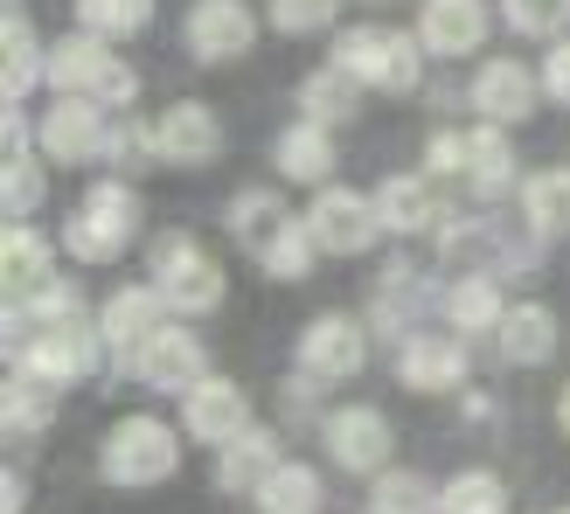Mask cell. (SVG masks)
<instances>
[{
    "instance_id": "cell-10",
    "label": "cell",
    "mask_w": 570,
    "mask_h": 514,
    "mask_svg": "<svg viewBox=\"0 0 570 514\" xmlns=\"http://www.w3.org/2000/svg\"><path fill=\"white\" fill-rule=\"evenodd\" d=\"M181 424H188V438H203V445H237L244 432H250V404H244V389L237 383H195L188 396H181Z\"/></svg>"
},
{
    "instance_id": "cell-19",
    "label": "cell",
    "mask_w": 570,
    "mask_h": 514,
    "mask_svg": "<svg viewBox=\"0 0 570 514\" xmlns=\"http://www.w3.org/2000/svg\"><path fill=\"white\" fill-rule=\"evenodd\" d=\"M494 340H501V355L515 362V368H535V362L557 355V313L550 306H508Z\"/></svg>"
},
{
    "instance_id": "cell-11",
    "label": "cell",
    "mask_w": 570,
    "mask_h": 514,
    "mask_svg": "<svg viewBox=\"0 0 570 514\" xmlns=\"http://www.w3.org/2000/svg\"><path fill=\"white\" fill-rule=\"evenodd\" d=\"M327 452L348 473H390V417L368 411V404H348L327 417Z\"/></svg>"
},
{
    "instance_id": "cell-31",
    "label": "cell",
    "mask_w": 570,
    "mask_h": 514,
    "mask_svg": "<svg viewBox=\"0 0 570 514\" xmlns=\"http://www.w3.org/2000/svg\"><path fill=\"white\" fill-rule=\"evenodd\" d=\"M466 175L480 181V195H501L508 181H515V147H508V132H501V126H480V132H473V160H466Z\"/></svg>"
},
{
    "instance_id": "cell-8",
    "label": "cell",
    "mask_w": 570,
    "mask_h": 514,
    "mask_svg": "<svg viewBox=\"0 0 570 514\" xmlns=\"http://www.w3.org/2000/svg\"><path fill=\"white\" fill-rule=\"evenodd\" d=\"M362 362H368V334L348 320V313H321V320H306V334H299V368H306V376L348 383Z\"/></svg>"
},
{
    "instance_id": "cell-27",
    "label": "cell",
    "mask_w": 570,
    "mask_h": 514,
    "mask_svg": "<svg viewBox=\"0 0 570 514\" xmlns=\"http://www.w3.org/2000/svg\"><path fill=\"white\" fill-rule=\"evenodd\" d=\"M445 313H452V327H466V334H480V327H501V285H494V271H466L460 285L445 293Z\"/></svg>"
},
{
    "instance_id": "cell-20",
    "label": "cell",
    "mask_w": 570,
    "mask_h": 514,
    "mask_svg": "<svg viewBox=\"0 0 570 514\" xmlns=\"http://www.w3.org/2000/svg\"><path fill=\"white\" fill-rule=\"evenodd\" d=\"M272 160H278V175H285V181H327V175H334V139H327V126L299 119L293 132H278Z\"/></svg>"
},
{
    "instance_id": "cell-12",
    "label": "cell",
    "mask_w": 570,
    "mask_h": 514,
    "mask_svg": "<svg viewBox=\"0 0 570 514\" xmlns=\"http://www.w3.org/2000/svg\"><path fill=\"white\" fill-rule=\"evenodd\" d=\"M139 383L147 389H167V396H188L195 383H209L203 376V340H195L188 327H160L147 348H139Z\"/></svg>"
},
{
    "instance_id": "cell-44",
    "label": "cell",
    "mask_w": 570,
    "mask_h": 514,
    "mask_svg": "<svg viewBox=\"0 0 570 514\" xmlns=\"http://www.w3.org/2000/svg\"><path fill=\"white\" fill-rule=\"evenodd\" d=\"M557 417H563V432H570V383H563V404H557Z\"/></svg>"
},
{
    "instance_id": "cell-13",
    "label": "cell",
    "mask_w": 570,
    "mask_h": 514,
    "mask_svg": "<svg viewBox=\"0 0 570 514\" xmlns=\"http://www.w3.org/2000/svg\"><path fill=\"white\" fill-rule=\"evenodd\" d=\"M250 36H258V21H250L244 0H195L188 8V49L203 63H230L250 49Z\"/></svg>"
},
{
    "instance_id": "cell-3",
    "label": "cell",
    "mask_w": 570,
    "mask_h": 514,
    "mask_svg": "<svg viewBox=\"0 0 570 514\" xmlns=\"http://www.w3.org/2000/svg\"><path fill=\"white\" fill-rule=\"evenodd\" d=\"M417 56L424 49L404 28H348L334 42V63L355 83H368V91H417Z\"/></svg>"
},
{
    "instance_id": "cell-36",
    "label": "cell",
    "mask_w": 570,
    "mask_h": 514,
    "mask_svg": "<svg viewBox=\"0 0 570 514\" xmlns=\"http://www.w3.org/2000/svg\"><path fill=\"white\" fill-rule=\"evenodd\" d=\"M42 209V167L36 160H8V223H28Z\"/></svg>"
},
{
    "instance_id": "cell-41",
    "label": "cell",
    "mask_w": 570,
    "mask_h": 514,
    "mask_svg": "<svg viewBox=\"0 0 570 514\" xmlns=\"http://www.w3.org/2000/svg\"><path fill=\"white\" fill-rule=\"evenodd\" d=\"M147 147H160V139L147 132V126H139V119H126V126H111V160H132V154H147Z\"/></svg>"
},
{
    "instance_id": "cell-4",
    "label": "cell",
    "mask_w": 570,
    "mask_h": 514,
    "mask_svg": "<svg viewBox=\"0 0 570 514\" xmlns=\"http://www.w3.org/2000/svg\"><path fill=\"white\" fill-rule=\"evenodd\" d=\"M132 216H139L132 188H126V181H98V188L77 202L70 230H63L70 257H77V265H111V257L132 244Z\"/></svg>"
},
{
    "instance_id": "cell-15",
    "label": "cell",
    "mask_w": 570,
    "mask_h": 514,
    "mask_svg": "<svg viewBox=\"0 0 570 514\" xmlns=\"http://www.w3.org/2000/svg\"><path fill=\"white\" fill-rule=\"evenodd\" d=\"M473 105H480V119H494V126H515L535 111V77L529 63H515V56H494V63H480L473 77Z\"/></svg>"
},
{
    "instance_id": "cell-9",
    "label": "cell",
    "mask_w": 570,
    "mask_h": 514,
    "mask_svg": "<svg viewBox=\"0 0 570 514\" xmlns=\"http://www.w3.org/2000/svg\"><path fill=\"white\" fill-rule=\"evenodd\" d=\"M111 147V126H105V105L91 98H63V105H49L42 111V154L49 160H98Z\"/></svg>"
},
{
    "instance_id": "cell-14",
    "label": "cell",
    "mask_w": 570,
    "mask_h": 514,
    "mask_svg": "<svg viewBox=\"0 0 570 514\" xmlns=\"http://www.w3.org/2000/svg\"><path fill=\"white\" fill-rule=\"evenodd\" d=\"M160 293H147V285H126V293H111L105 313H98V334H105V348L119 355V362H139V348L160 334Z\"/></svg>"
},
{
    "instance_id": "cell-26",
    "label": "cell",
    "mask_w": 570,
    "mask_h": 514,
    "mask_svg": "<svg viewBox=\"0 0 570 514\" xmlns=\"http://www.w3.org/2000/svg\"><path fill=\"white\" fill-rule=\"evenodd\" d=\"M299 105H306V119H313V126H341V119H355L362 83L341 70V63H327L321 77H306V83H299Z\"/></svg>"
},
{
    "instance_id": "cell-21",
    "label": "cell",
    "mask_w": 570,
    "mask_h": 514,
    "mask_svg": "<svg viewBox=\"0 0 570 514\" xmlns=\"http://www.w3.org/2000/svg\"><path fill=\"white\" fill-rule=\"evenodd\" d=\"M466 348L460 340H404V389H460Z\"/></svg>"
},
{
    "instance_id": "cell-25",
    "label": "cell",
    "mask_w": 570,
    "mask_h": 514,
    "mask_svg": "<svg viewBox=\"0 0 570 514\" xmlns=\"http://www.w3.org/2000/svg\"><path fill=\"white\" fill-rule=\"evenodd\" d=\"M56 417V383L36 376V368H14L8 376V438H36Z\"/></svg>"
},
{
    "instance_id": "cell-22",
    "label": "cell",
    "mask_w": 570,
    "mask_h": 514,
    "mask_svg": "<svg viewBox=\"0 0 570 514\" xmlns=\"http://www.w3.org/2000/svg\"><path fill=\"white\" fill-rule=\"evenodd\" d=\"M0 265H8V299H36L49 285V244L28 223H8V244H0Z\"/></svg>"
},
{
    "instance_id": "cell-39",
    "label": "cell",
    "mask_w": 570,
    "mask_h": 514,
    "mask_svg": "<svg viewBox=\"0 0 570 514\" xmlns=\"http://www.w3.org/2000/svg\"><path fill=\"white\" fill-rule=\"evenodd\" d=\"M466 160H473V139H460V132H439V139H432V160H424V167H432V175H460Z\"/></svg>"
},
{
    "instance_id": "cell-34",
    "label": "cell",
    "mask_w": 570,
    "mask_h": 514,
    "mask_svg": "<svg viewBox=\"0 0 570 514\" xmlns=\"http://www.w3.org/2000/svg\"><path fill=\"white\" fill-rule=\"evenodd\" d=\"M445 514H508V487L494 473H460L445 487Z\"/></svg>"
},
{
    "instance_id": "cell-1",
    "label": "cell",
    "mask_w": 570,
    "mask_h": 514,
    "mask_svg": "<svg viewBox=\"0 0 570 514\" xmlns=\"http://www.w3.org/2000/svg\"><path fill=\"white\" fill-rule=\"evenodd\" d=\"M42 63H49L42 77H49L63 98H91V105H105V111H119V105L139 98V77H132L111 49H98V36H63V42L42 56Z\"/></svg>"
},
{
    "instance_id": "cell-30",
    "label": "cell",
    "mask_w": 570,
    "mask_h": 514,
    "mask_svg": "<svg viewBox=\"0 0 570 514\" xmlns=\"http://www.w3.org/2000/svg\"><path fill=\"white\" fill-rule=\"evenodd\" d=\"M285 223H293V216H285V209H278V195H265V188H244L237 202H230V230H237L250 250H265V244L285 230Z\"/></svg>"
},
{
    "instance_id": "cell-40",
    "label": "cell",
    "mask_w": 570,
    "mask_h": 514,
    "mask_svg": "<svg viewBox=\"0 0 570 514\" xmlns=\"http://www.w3.org/2000/svg\"><path fill=\"white\" fill-rule=\"evenodd\" d=\"M543 91H550L557 105H570V36L543 56Z\"/></svg>"
},
{
    "instance_id": "cell-43",
    "label": "cell",
    "mask_w": 570,
    "mask_h": 514,
    "mask_svg": "<svg viewBox=\"0 0 570 514\" xmlns=\"http://www.w3.org/2000/svg\"><path fill=\"white\" fill-rule=\"evenodd\" d=\"M0 507H8V514H21V473H8V480H0Z\"/></svg>"
},
{
    "instance_id": "cell-18",
    "label": "cell",
    "mask_w": 570,
    "mask_h": 514,
    "mask_svg": "<svg viewBox=\"0 0 570 514\" xmlns=\"http://www.w3.org/2000/svg\"><path fill=\"white\" fill-rule=\"evenodd\" d=\"M285 459H278V438L272 432H244L237 445H223V459H216V487L223 494H250L258 501V487L278 473Z\"/></svg>"
},
{
    "instance_id": "cell-23",
    "label": "cell",
    "mask_w": 570,
    "mask_h": 514,
    "mask_svg": "<svg viewBox=\"0 0 570 514\" xmlns=\"http://www.w3.org/2000/svg\"><path fill=\"white\" fill-rule=\"evenodd\" d=\"M327 487H321V473L299 466V459H285L265 487H258V514H321Z\"/></svg>"
},
{
    "instance_id": "cell-2",
    "label": "cell",
    "mask_w": 570,
    "mask_h": 514,
    "mask_svg": "<svg viewBox=\"0 0 570 514\" xmlns=\"http://www.w3.org/2000/svg\"><path fill=\"white\" fill-rule=\"evenodd\" d=\"M181 466V438L167 432L160 417H119L111 424V438L98 445V473L111 487H154Z\"/></svg>"
},
{
    "instance_id": "cell-7",
    "label": "cell",
    "mask_w": 570,
    "mask_h": 514,
    "mask_svg": "<svg viewBox=\"0 0 570 514\" xmlns=\"http://www.w3.org/2000/svg\"><path fill=\"white\" fill-rule=\"evenodd\" d=\"M306 230H313V244H321V250L355 257V250L376 244L383 216H376V202H368V195H355V188H327L321 202L306 209Z\"/></svg>"
},
{
    "instance_id": "cell-28",
    "label": "cell",
    "mask_w": 570,
    "mask_h": 514,
    "mask_svg": "<svg viewBox=\"0 0 570 514\" xmlns=\"http://www.w3.org/2000/svg\"><path fill=\"white\" fill-rule=\"evenodd\" d=\"M522 216L535 237H570V175H535L522 188Z\"/></svg>"
},
{
    "instance_id": "cell-5",
    "label": "cell",
    "mask_w": 570,
    "mask_h": 514,
    "mask_svg": "<svg viewBox=\"0 0 570 514\" xmlns=\"http://www.w3.org/2000/svg\"><path fill=\"white\" fill-rule=\"evenodd\" d=\"M98 355H105V334H98V327L77 313V320L42 327V334H36V348H28L14 368H36V376H49L56 389H63V383H77V376H91Z\"/></svg>"
},
{
    "instance_id": "cell-24",
    "label": "cell",
    "mask_w": 570,
    "mask_h": 514,
    "mask_svg": "<svg viewBox=\"0 0 570 514\" xmlns=\"http://www.w3.org/2000/svg\"><path fill=\"white\" fill-rule=\"evenodd\" d=\"M376 216H383V230H424V223H439V202H432V188H424L417 175H390L376 188Z\"/></svg>"
},
{
    "instance_id": "cell-6",
    "label": "cell",
    "mask_w": 570,
    "mask_h": 514,
    "mask_svg": "<svg viewBox=\"0 0 570 514\" xmlns=\"http://www.w3.org/2000/svg\"><path fill=\"white\" fill-rule=\"evenodd\" d=\"M154 293L175 313H209L223 299V271H216V257H203L188 237H160V278H154Z\"/></svg>"
},
{
    "instance_id": "cell-17",
    "label": "cell",
    "mask_w": 570,
    "mask_h": 514,
    "mask_svg": "<svg viewBox=\"0 0 570 514\" xmlns=\"http://www.w3.org/2000/svg\"><path fill=\"white\" fill-rule=\"evenodd\" d=\"M417 42L432 56H466V49L488 42V8H480V0H424Z\"/></svg>"
},
{
    "instance_id": "cell-42",
    "label": "cell",
    "mask_w": 570,
    "mask_h": 514,
    "mask_svg": "<svg viewBox=\"0 0 570 514\" xmlns=\"http://www.w3.org/2000/svg\"><path fill=\"white\" fill-rule=\"evenodd\" d=\"M8 160H28V126H21V105H8Z\"/></svg>"
},
{
    "instance_id": "cell-37",
    "label": "cell",
    "mask_w": 570,
    "mask_h": 514,
    "mask_svg": "<svg viewBox=\"0 0 570 514\" xmlns=\"http://www.w3.org/2000/svg\"><path fill=\"white\" fill-rule=\"evenodd\" d=\"M508 21H515L522 36H557L570 21V0H508Z\"/></svg>"
},
{
    "instance_id": "cell-35",
    "label": "cell",
    "mask_w": 570,
    "mask_h": 514,
    "mask_svg": "<svg viewBox=\"0 0 570 514\" xmlns=\"http://www.w3.org/2000/svg\"><path fill=\"white\" fill-rule=\"evenodd\" d=\"M36 70H49V63H36V42H28V21L8 8V105H21V91L36 83Z\"/></svg>"
},
{
    "instance_id": "cell-16",
    "label": "cell",
    "mask_w": 570,
    "mask_h": 514,
    "mask_svg": "<svg viewBox=\"0 0 570 514\" xmlns=\"http://www.w3.org/2000/svg\"><path fill=\"white\" fill-rule=\"evenodd\" d=\"M154 139H160V160H181V167H195V160H216V147H223V126H216V111L209 105H195V98H181V105H167V119L154 126Z\"/></svg>"
},
{
    "instance_id": "cell-29",
    "label": "cell",
    "mask_w": 570,
    "mask_h": 514,
    "mask_svg": "<svg viewBox=\"0 0 570 514\" xmlns=\"http://www.w3.org/2000/svg\"><path fill=\"white\" fill-rule=\"evenodd\" d=\"M368 514H445V494L424 487V473H376V494H368Z\"/></svg>"
},
{
    "instance_id": "cell-33",
    "label": "cell",
    "mask_w": 570,
    "mask_h": 514,
    "mask_svg": "<svg viewBox=\"0 0 570 514\" xmlns=\"http://www.w3.org/2000/svg\"><path fill=\"white\" fill-rule=\"evenodd\" d=\"M313 250H321V244H313V230H306V216H293V223H285V230L258 250L265 257V271L272 278H306V265H313Z\"/></svg>"
},
{
    "instance_id": "cell-38",
    "label": "cell",
    "mask_w": 570,
    "mask_h": 514,
    "mask_svg": "<svg viewBox=\"0 0 570 514\" xmlns=\"http://www.w3.org/2000/svg\"><path fill=\"white\" fill-rule=\"evenodd\" d=\"M272 21L285 36H313V28L334 21V0H272Z\"/></svg>"
},
{
    "instance_id": "cell-32",
    "label": "cell",
    "mask_w": 570,
    "mask_h": 514,
    "mask_svg": "<svg viewBox=\"0 0 570 514\" xmlns=\"http://www.w3.org/2000/svg\"><path fill=\"white\" fill-rule=\"evenodd\" d=\"M83 36H139L154 21V0H77Z\"/></svg>"
}]
</instances>
